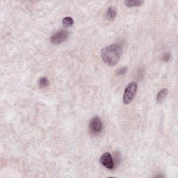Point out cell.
Wrapping results in <instances>:
<instances>
[{
	"label": "cell",
	"mask_w": 178,
	"mask_h": 178,
	"mask_svg": "<svg viewBox=\"0 0 178 178\" xmlns=\"http://www.w3.org/2000/svg\"><path fill=\"white\" fill-rule=\"evenodd\" d=\"M99 162L106 168L111 170L114 167V162L111 155L109 153H105L101 156Z\"/></svg>",
	"instance_id": "5"
},
{
	"label": "cell",
	"mask_w": 178,
	"mask_h": 178,
	"mask_svg": "<svg viewBox=\"0 0 178 178\" xmlns=\"http://www.w3.org/2000/svg\"><path fill=\"white\" fill-rule=\"evenodd\" d=\"M168 91L166 88H163L159 91L157 95V101L158 103H162L166 99V97L168 95Z\"/></svg>",
	"instance_id": "6"
},
{
	"label": "cell",
	"mask_w": 178,
	"mask_h": 178,
	"mask_svg": "<svg viewBox=\"0 0 178 178\" xmlns=\"http://www.w3.org/2000/svg\"><path fill=\"white\" fill-rule=\"evenodd\" d=\"M127 68H126V67H123V68H119L118 70L116 71V74L118 75H123V74H124L126 71H127Z\"/></svg>",
	"instance_id": "11"
},
{
	"label": "cell",
	"mask_w": 178,
	"mask_h": 178,
	"mask_svg": "<svg viewBox=\"0 0 178 178\" xmlns=\"http://www.w3.org/2000/svg\"><path fill=\"white\" fill-rule=\"evenodd\" d=\"M170 55L169 54H166V55L164 56V61H168L169 60V58H170Z\"/></svg>",
	"instance_id": "12"
},
{
	"label": "cell",
	"mask_w": 178,
	"mask_h": 178,
	"mask_svg": "<svg viewBox=\"0 0 178 178\" xmlns=\"http://www.w3.org/2000/svg\"><path fill=\"white\" fill-rule=\"evenodd\" d=\"M69 33L66 30H60L56 32L54 35L51 37L50 40L53 44L58 45L60 43L64 42L68 38Z\"/></svg>",
	"instance_id": "4"
},
{
	"label": "cell",
	"mask_w": 178,
	"mask_h": 178,
	"mask_svg": "<svg viewBox=\"0 0 178 178\" xmlns=\"http://www.w3.org/2000/svg\"><path fill=\"white\" fill-rule=\"evenodd\" d=\"M137 90V84L136 82H131L126 86L123 101L125 105H128L133 100Z\"/></svg>",
	"instance_id": "2"
},
{
	"label": "cell",
	"mask_w": 178,
	"mask_h": 178,
	"mask_svg": "<svg viewBox=\"0 0 178 178\" xmlns=\"http://www.w3.org/2000/svg\"><path fill=\"white\" fill-rule=\"evenodd\" d=\"M117 15V11L116 8L114 7H109L107 11V17L109 19H114L116 18Z\"/></svg>",
	"instance_id": "8"
},
{
	"label": "cell",
	"mask_w": 178,
	"mask_h": 178,
	"mask_svg": "<svg viewBox=\"0 0 178 178\" xmlns=\"http://www.w3.org/2000/svg\"><path fill=\"white\" fill-rule=\"evenodd\" d=\"M49 85V81L47 79V77H41L40 80H39V86L41 88L46 87Z\"/></svg>",
	"instance_id": "10"
},
{
	"label": "cell",
	"mask_w": 178,
	"mask_h": 178,
	"mask_svg": "<svg viewBox=\"0 0 178 178\" xmlns=\"http://www.w3.org/2000/svg\"><path fill=\"white\" fill-rule=\"evenodd\" d=\"M122 54L121 47L118 44H112L105 47L101 51V56L104 62L109 66H114L118 64Z\"/></svg>",
	"instance_id": "1"
},
{
	"label": "cell",
	"mask_w": 178,
	"mask_h": 178,
	"mask_svg": "<svg viewBox=\"0 0 178 178\" xmlns=\"http://www.w3.org/2000/svg\"><path fill=\"white\" fill-rule=\"evenodd\" d=\"M63 25H64V27L68 28L71 27V26L73 25L74 24V20L73 19L70 18V17H66L63 19Z\"/></svg>",
	"instance_id": "9"
},
{
	"label": "cell",
	"mask_w": 178,
	"mask_h": 178,
	"mask_svg": "<svg viewBox=\"0 0 178 178\" xmlns=\"http://www.w3.org/2000/svg\"><path fill=\"white\" fill-rule=\"evenodd\" d=\"M89 129L90 132L93 135H97L100 133L102 129V124L101 119L98 116H95L91 119L89 123Z\"/></svg>",
	"instance_id": "3"
},
{
	"label": "cell",
	"mask_w": 178,
	"mask_h": 178,
	"mask_svg": "<svg viewBox=\"0 0 178 178\" xmlns=\"http://www.w3.org/2000/svg\"><path fill=\"white\" fill-rule=\"evenodd\" d=\"M143 3L142 0H127L125 1L126 6L128 7H132V6H139Z\"/></svg>",
	"instance_id": "7"
}]
</instances>
